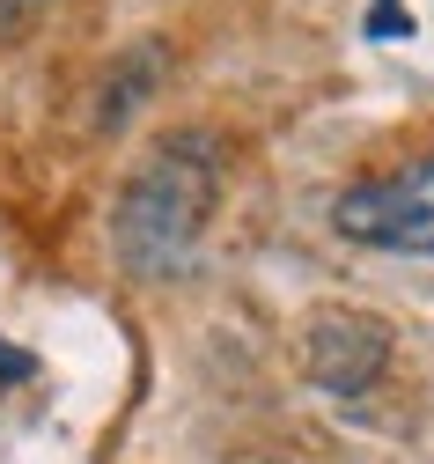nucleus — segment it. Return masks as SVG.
<instances>
[{"label":"nucleus","instance_id":"obj_1","mask_svg":"<svg viewBox=\"0 0 434 464\" xmlns=\"http://www.w3.org/2000/svg\"><path fill=\"white\" fill-rule=\"evenodd\" d=\"M221 192V148L214 133H169L148 148V162L126 178L111 207V251L133 280H169L192 266L207 214Z\"/></svg>","mask_w":434,"mask_h":464},{"label":"nucleus","instance_id":"obj_2","mask_svg":"<svg viewBox=\"0 0 434 464\" xmlns=\"http://www.w3.org/2000/svg\"><path fill=\"white\" fill-rule=\"evenodd\" d=\"M332 228L346 244L368 251H405V258H434V148L383 169V178H361L339 192Z\"/></svg>","mask_w":434,"mask_h":464},{"label":"nucleus","instance_id":"obj_3","mask_svg":"<svg viewBox=\"0 0 434 464\" xmlns=\"http://www.w3.org/2000/svg\"><path fill=\"white\" fill-rule=\"evenodd\" d=\"M391 369V324L361 317V310H324L309 324V383L332 398H361L376 391Z\"/></svg>","mask_w":434,"mask_h":464},{"label":"nucleus","instance_id":"obj_6","mask_svg":"<svg viewBox=\"0 0 434 464\" xmlns=\"http://www.w3.org/2000/svg\"><path fill=\"white\" fill-rule=\"evenodd\" d=\"M0 376H15V383H23V376H30V354H15V346H0Z\"/></svg>","mask_w":434,"mask_h":464},{"label":"nucleus","instance_id":"obj_7","mask_svg":"<svg viewBox=\"0 0 434 464\" xmlns=\"http://www.w3.org/2000/svg\"><path fill=\"white\" fill-rule=\"evenodd\" d=\"M23 8H37V0H0V30H15V15Z\"/></svg>","mask_w":434,"mask_h":464},{"label":"nucleus","instance_id":"obj_5","mask_svg":"<svg viewBox=\"0 0 434 464\" xmlns=\"http://www.w3.org/2000/svg\"><path fill=\"white\" fill-rule=\"evenodd\" d=\"M368 30H376V37H412V15L398 8V0H376V15H368Z\"/></svg>","mask_w":434,"mask_h":464},{"label":"nucleus","instance_id":"obj_4","mask_svg":"<svg viewBox=\"0 0 434 464\" xmlns=\"http://www.w3.org/2000/svg\"><path fill=\"white\" fill-rule=\"evenodd\" d=\"M155 60H162V52H133V60H126V74L111 82V96H103V111H96V126H126V111H133V103L148 96L140 82L155 74Z\"/></svg>","mask_w":434,"mask_h":464}]
</instances>
